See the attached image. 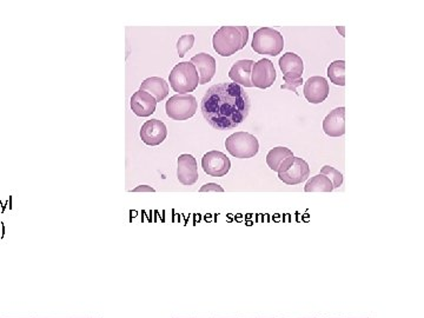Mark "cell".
<instances>
[{"instance_id": "obj_1", "label": "cell", "mask_w": 424, "mask_h": 318, "mask_svg": "<svg viewBox=\"0 0 424 318\" xmlns=\"http://www.w3.org/2000/svg\"><path fill=\"white\" fill-rule=\"evenodd\" d=\"M250 110L249 94L235 83L212 85L200 103V111L205 121L218 131L239 126L247 118Z\"/></svg>"}, {"instance_id": "obj_2", "label": "cell", "mask_w": 424, "mask_h": 318, "mask_svg": "<svg viewBox=\"0 0 424 318\" xmlns=\"http://www.w3.org/2000/svg\"><path fill=\"white\" fill-rule=\"evenodd\" d=\"M249 40L247 26H223L213 35L212 44L214 51L222 57H230L241 51Z\"/></svg>"}, {"instance_id": "obj_3", "label": "cell", "mask_w": 424, "mask_h": 318, "mask_svg": "<svg viewBox=\"0 0 424 318\" xmlns=\"http://www.w3.org/2000/svg\"><path fill=\"white\" fill-rule=\"evenodd\" d=\"M169 82L172 90L177 94H189L194 92L199 84V76L191 61H183L172 69L169 76Z\"/></svg>"}, {"instance_id": "obj_4", "label": "cell", "mask_w": 424, "mask_h": 318, "mask_svg": "<svg viewBox=\"0 0 424 318\" xmlns=\"http://www.w3.org/2000/svg\"><path fill=\"white\" fill-rule=\"evenodd\" d=\"M251 47L258 54L276 57L283 51L284 38L277 30H273L271 27H262L253 35Z\"/></svg>"}, {"instance_id": "obj_5", "label": "cell", "mask_w": 424, "mask_h": 318, "mask_svg": "<svg viewBox=\"0 0 424 318\" xmlns=\"http://www.w3.org/2000/svg\"><path fill=\"white\" fill-rule=\"evenodd\" d=\"M225 147L233 157L249 159L255 157L259 151L258 139L249 132H236L225 139Z\"/></svg>"}, {"instance_id": "obj_6", "label": "cell", "mask_w": 424, "mask_h": 318, "mask_svg": "<svg viewBox=\"0 0 424 318\" xmlns=\"http://www.w3.org/2000/svg\"><path fill=\"white\" fill-rule=\"evenodd\" d=\"M198 103L192 94H175L166 102L167 117L177 122L188 121L196 114Z\"/></svg>"}, {"instance_id": "obj_7", "label": "cell", "mask_w": 424, "mask_h": 318, "mask_svg": "<svg viewBox=\"0 0 424 318\" xmlns=\"http://www.w3.org/2000/svg\"><path fill=\"white\" fill-rule=\"evenodd\" d=\"M276 78H277V73L271 60L264 58L253 64L252 71H251V83L255 88H262V90L270 88L273 85Z\"/></svg>"}, {"instance_id": "obj_8", "label": "cell", "mask_w": 424, "mask_h": 318, "mask_svg": "<svg viewBox=\"0 0 424 318\" xmlns=\"http://www.w3.org/2000/svg\"><path fill=\"white\" fill-rule=\"evenodd\" d=\"M202 167L205 174L211 177H223L230 171L231 161L227 155L213 150L203 156Z\"/></svg>"}, {"instance_id": "obj_9", "label": "cell", "mask_w": 424, "mask_h": 318, "mask_svg": "<svg viewBox=\"0 0 424 318\" xmlns=\"http://www.w3.org/2000/svg\"><path fill=\"white\" fill-rule=\"evenodd\" d=\"M310 177V167L303 158L294 157L290 165L283 172L278 174V178L286 185H298Z\"/></svg>"}, {"instance_id": "obj_10", "label": "cell", "mask_w": 424, "mask_h": 318, "mask_svg": "<svg viewBox=\"0 0 424 318\" xmlns=\"http://www.w3.org/2000/svg\"><path fill=\"white\" fill-rule=\"evenodd\" d=\"M330 88L325 78L310 77L304 85V97L311 104H320L328 98Z\"/></svg>"}, {"instance_id": "obj_11", "label": "cell", "mask_w": 424, "mask_h": 318, "mask_svg": "<svg viewBox=\"0 0 424 318\" xmlns=\"http://www.w3.org/2000/svg\"><path fill=\"white\" fill-rule=\"evenodd\" d=\"M167 137L166 125L159 119H151L144 123L141 129V139L149 146H157Z\"/></svg>"}, {"instance_id": "obj_12", "label": "cell", "mask_w": 424, "mask_h": 318, "mask_svg": "<svg viewBox=\"0 0 424 318\" xmlns=\"http://www.w3.org/2000/svg\"><path fill=\"white\" fill-rule=\"evenodd\" d=\"M177 178L183 185H194L198 180V166L196 158L192 155H180L177 159Z\"/></svg>"}, {"instance_id": "obj_13", "label": "cell", "mask_w": 424, "mask_h": 318, "mask_svg": "<svg viewBox=\"0 0 424 318\" xmlns=\"http://www.w3.org/2000/svg\"><path fill=\"white\" fill-rule=\"evenodd\" d=\"M190 61L194 64V68L197 70L200 85H205L206 83L211 82L214 73H216L217 69L216 59L212 55L205 52L198 53V54L194 55Z\"/></svg>"}, {"instance_id": "obj_14", "label": "cell", "mask_w": 424, "mask_h": 318, "mask_svg": "<svg viewBox=\"0 0 424 318\" xmlns=\"http://www.w3.org/2000/svg\"><path fill=\"white\" fill-rule=\"evenodd\" d=\"M131 110L138 117H149L155 113L157 102L151 94L143 90H138L131 97Z\"/></svg>"}, {"instance_id": "obj_15", "label": "cell", "mask_w": 424, "mask_h": 318, "mask_svg": "<svg viewBox=\"0 0 424 318\" xmlns=\"http://www.w3.org/2000/svg\"><path fill=\"white\" fill-rule=\"evenodd\" d=\"M345 107H337L323 121V130L329 137H341L345 133Z\"/></svg>"}, {"instance_id": "obj_16", "label": "cell", "mask_w": 424, "mask_h": 318, "mask_svg": "<svg viewBox=\"0 0 424 318\" xmlns=\"http://www.w3.org/2000/svg\"><path fill=\"white\" fill-rule=\"evenodd\" d=\"M294 153L290 149L285 146L273 147L269 151L266 156V164L272 171L283 172L290 165V163L294 159Z\"/></svg>"}, {"instance_id": "obj_17", "label": "cell", "mask_w": 424, "mask_h": 318, "mask_svg": "<svg viewBox=\"0 0 424 318\" xmlns=\"http://www.w3.org/2000/svg\"><path fill=\"white\" fill-rule=\"evenodd\" d=\"M280 68L284 73L283 76L292 79H300L304 72V63L298 54L294 52H286L280 59Z\"/></svg>"}, {"instance_id": "obj_18", "label": "cell", "mask_w": 424, "mask_h": 318, "mask_svg": "<svg viewBox=\"0 0 424 318\" xmlns=\"http://www.w3.org/2000/svg\"><path fill=\"white\" fill-rule=\"evenodd\" d=\"M255 61L250 59H243L236 61L230 69L229 72V77L233 83L241 84L245 88H252V83H251V71H252V66Z\"/></svg>"}, {"instance_id": "obj_19", "label": "cell", "mask_w": 424, "mask_h": 318, "mask_svg": "<svg viewBox=\"0 0 424 318\" xmlns=\"http://www.w3.org/2000/svg\"><path fill=\"white\" fill-rule=\"evenodd\" d=\"M139 90H143L151 94L156 99V102L159 103L169 96V84L160 77H150L141 83Z\"/></svg>"}, {"instance_id": "obj_20", "label": "cell", "mask_w": 424, "mask_h": 318, "mask_svg": "<svg viewBox=\"0 0 424 318\" xmlns=\"http://www.w3.org/2000/svg\"><path fill=\"white\" fill-rule=\"evenodd\" d=\"M305 192H331L334 191L333 183L324 175H317L311 177L304 186Z\"/></svg>"}, {"instance_id": "obj_21", "label": "cell", "mask_w": 424, "mask_h": 318, "mask_svg": "<svg viewBox=\"0 0 424 318\" xmlns=\"http://www.w3.org/2000/svg\"><path fill=\"white\" fill-rule=\"evenodd\" d=\"M328 77L337 86L345 85V61L335 60L328 68Z\"/></svg>"}, {"instance_id": "obj_22", "label": "cell", "mask_w": 424, "mask_h": 318, "mask_svg": "<svg viewBox=\"0 0 424 318\" xmlns=\"http://www.w3.org/2000/svg\"><path fill=\"white\" fill-rule=\"evenodd\" d=\"M320 175H324L331 183H333L334 190L338 189L339 186H342L343 184V175L338 170H336L335 167L330 165H325L322 167L320 170Z\"/></svg>"}, {"instance_id": "obj_23", "label": "cell", "mask_w": 424, "mask_h": 318, "mask_svg": "<svg viewBox=\"0 0 424 318\" xmlns=\"http://www.w3.org/2000/svg\"><path fill=\"white\" fill-rule=\"evenodd\" d=\"M194 44V35H184L178 39L177 41V51L178 55L183 58L189 50L192 49Z\"/></svg>"}, {"instance_id": "obj_24", "label": "cell", "mask_w": 424, "mask_h": 318, "mask_svg": "<svg viewBox=\"0 0 424 318\" xmlns=\"http://www.w3.org/2000/svg\"><path fill=\"white\" fill-rule=\"evenodd\" d=\"M283 79L284 82H285V84H284V85H281L282 90H289L291 92H295L297 96H300L297 92V88L303 84V78H300V79H292V78L283 76Z\"/></svg>"}, {"instance_id": "obj_25", "label": "cell", "mask_w": 424, "mask_h": 318, "mask_svg": "<svg viewBox=\"0 0 424 318\" xmlns=\"http://www.w3.org/2000/svg\"><path fill=\"white\" fill-rule=\"evenodd\" d=\"M200 192H224V189L216 183H208L199 189Z\"/></svg>"}, {"instance_id": "obj_26", "label": "cell", "mask_w": 424, "mask_h": 318, "mask_svg": "<svg viewBox=\"0 0 424 318\" xmlns=\"http://www.w3.org/2000/svg\"><path fill=\"white\" fill-rule=\"evenodd\" d=\"M156 190L149 185H139L136 189L131 190V192H155Z\"/></svg>"}, {"instance_id": "obj_27", "label": "cell", "mask_w": 424, "mask_h": 318, "mask_svg": "<svg viewBox=\"0 0 424 318\" xmlns=\"http://www.w3.org/2000/svg\"><path fill=\"white\" fill-rule=\"evenodd\" d=\"M337 30L341 31V32H342V35H343V37H344V29H343V27H339V26H338V27H337Z\"/></svg>"}]
</instances>
